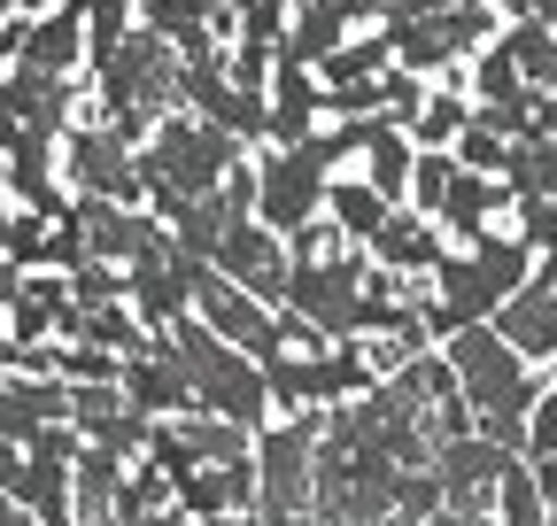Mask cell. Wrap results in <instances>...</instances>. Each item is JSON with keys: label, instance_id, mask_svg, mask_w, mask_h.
I'll use <instances>...</instances> for the list:
<instances>
[{"label": "cell", "instance_id": "21", "mask_svg": "<svg viewBox=\"0 0 557 526\" xmlns=\"http://www.w3.org/2000/svg\"><path fill=\"white\" fill-rule=\"evenodd\" d=\"M116 488H124V456L78 441V456H70V511H86L94 526H109L116 518Z\"/></svg>", "mask_w": 557, "mask_h": 526}, {"label": "cell", "instance_id": "9", "mask_svg": "<svg viewBox=\"0 0 557 526\" xmlns=\"http://www.w3.org/2000/svg\"><path fill=\"white\" fill-rule=\"evenodd\" d=\"M178 109L186 116H201V124H218V132H233V140H263V124H271V109H263V93H248L233 71H225V47L218 54H194V62H178Z\"/></svg>", "mask_w": 557, "mask_h": 526}, {"label": "cell", "instance_id": "24", "mask_svg": "<svg viewBox=\"0 0 557 526\" xmlns=\"http://www.w3.org/2000/svg\"><path fill=\"white\" fill-rule=\"evenodd\" d=\"M387 210H395V202H380L364 178H341V171L325 178V225H333L341 240H357V248H364V240L387 225Z\"/></svg>", "mask_w": 557, "mask_h": 526}, {"label": "cell", "instance_id": "37", "mask_svg": "<svg viewBox=\"0 0 557 526\" xmlns=\"http://www.w3.org/2000/svg\"><path fill=\"white\" fill-rule=\"evenodd\" d=\"M201 526H263L256 511H218V518H201Z\"/></svg>", "mask_w": 557, "mask_h": 526}, {"label": "cell", "instance_id": "15", "mask_svg": "<svg viewBox=\"0 0 557 526\" xmlns=\"http://www.w3.org/2000/svg\"><path fill=\"white\" fill-rule=\"evenodd\" d=\"M124 310L148 325V334H171L178 317H194V272H186V255L124 263Z\"/></svg>", "mask_w": 557, "mask_h": 526}, {"label": "cell", "instance_id": "14", "mask_svg": "<svg viewBox=\"0 0 557 526\" xmlns=\"http://www.w3.org/2000/svg\"><path fill=\"white\" fill-rule=\"evenodd\" d=\"M496 334L527 356V364H549L557 356V263L549 255H534V279L511 295V302H496Z\"/></svg>", "mask_w": 557, "mask_h": 526}, {"label": "cell", "instance_id": "2", "mask_svg": "<svg viewBox=\"0 0 557 526\" xmlns=\"http://www.w3.org/2000/svg\"><path fill=\"white\" fill-rule=\"evenodd\" d=\"M94 93H101V116H109V132L124 148H139L156 132V116H171L178 109V54L156 39V32H124L101 62H94Z\"/></svg>", "mask_w": 557, "mask_h": 526}, {"label": "cell", "instance_id": "22", "mask_svg": "<svg viewBox=\"0 0 557 526\" xmlns=\"http://www.w3.org/2000/svg\"><path fill=\"white\" fill-rule=\"evenodd\" d=\"M410 163H418L410 132L387 124V116H372V132H364V186L380 193V202H403V193H410Z\"/></svg>", "mask_w": 557, "mask_h": 526}, {"label": "cell", "instance_id": "1", "mask_svg": "<svg viewBox=\"0 0 557 526\" xmlns=\"http://www.w3.org/2000/svg\"><path fill=\"white\" fill-rule=\"evenodd\" d=\"M527 279H534V248L519 233H480L465 255L434 263V295L418 302V334L442 349L449 334H465V325H487L496 302H511Z\"/></svg>", "mask_w": 557, "mask_h": 526}, {"label": "cell", "instance_id": "26", "mask_svg": "<svg viewBox=\"0 0 557 526\" xmlns=\"http://www.w3.org/2000/svg\"><path fill=\"white\" fill-rule=\"evenodd\" d=\"M465 116H472V93H457V86H434L426 101H418V116H410L403 132H410V148H449L457 132H465Z\"/></svg>", "mask_w": 557, "mask_h": 526}, {"label": "cell", "instance_id": "3", "mask_svg": "<svg viewBox=\"0 0 557 526\" xmlns=\"http://www.w3.org/2000/svg\"><path fill=\"white\" fill-rule=\"evenodd\" d=\"M132 163H139V193H148V202H171V193H209L233 163H248V140L171 109V116H156L148 140L132 148Z\"/></svg>", "mask_w": 557, "mask_h": 526}, {"label": "cell", "instance_id": "5", "mask_svg": "<svg viewBox=\"0 0 557 526\" xmlns=\"http://www.w3.org/2000/svg\"><path fill=\"white\" fill-rule=\"evenodd\" d=\"M171 341H178V356H186V372H194V403L201 411H218V418H233V426H271V387H263V364L256 356H240L233 341H218L201 317H178L171 325Z\"/></svg>", "mask_w": 557, "mask_h": 526}, {"label": "cell", "instance_id": "39", "mask_svg": "<svg viewBox=\"0 0 557 526\" xmlns=\"http://www.w3.org/2000/svg\"><path fill=\"white\" fill-rule=\"evenodd\" d=\"M549 387H557V356H549Z\"/></svg>", "mask_w": 557, "mask_h": 526}, {"label": "cell", "instance_id": "11", "mask_svg": "<svg viewBox=\"0 0 557 526\" xmlns=\"http://www.w3.org/2000/svg\"><path fill=\"white\" fill-rule=\"evenodd\" d=\"M62 186L70 193H94V202H116V210H148V193H139V163H132V148L116 140L109 124L62 132Z\"/></svg>", "mask_w": 557, "mask_h": 526}, {"label": "cell", "instance_id": "29", "mask_svg": "<svg viewBox=\"0 0 557 526\" xmlns=\"http://www.w3.org/2000/svg\"><path fill=\"white\" fill-rule=\"evenodd\" d=\"M449 155H457V171H480V178H504V155H511V140H504V132H487L480 116H465V132L449 140Z\"/></svg>", "mask_w": 557, "mask_h": 526}, {"label": "cell", "instance_id": "28", "mask_svg": "<svg viewBox=\"0 0 557 526\" xmlns=\"http://www.w3.org/2000/svg\"><path fill=\"white\" fill-rule=\"evenodd\" d=\"M449 178H457V155L449 148H418V163H410V193H403V210H442V193H449Z\"/></svg>", "mask_w": 557, "mask_h": 526}, {"label": "cell", "instance_id": "41", "mask_svg": "<svg viewBox=\"0 0 557 526\" xmlns=\"http://www.w3.org/2000/svg\"><path fill=\"white\" fill-rule=\"evenodd\" d=\"M0 16H9V9H0Z\"/></svg>", "mask_w": 557, "mask_h": 526}, {"label": "cell", "instance_id": "40", "mask_svg": "<svg viewBox=\"0 0 557 526\" xmlns=\"http://www.w3.org/2000/svg\"><path fill=\"white\" fill-rule=\"evenodd\" d=\"M472 526H496V518H472Z\"/></svg>", "mask_w": 557, "mask_h": 526}, {"label": "cell", "instance_id": "27", "mask_svg": "<svg viewBox=\"0 0 557 526\" xmlns=\"http://www.w3.org/2000/svg\"><path fill=\"white\" fill-rule=\"evenodd\" d=\"M487 518H496V526H549V511H542V488H534V465H527V456H511V465H504Z\"/></svg>", "mask_w": 557, "mask_h": 526}, {"label": "cell", "instance_id": "23", "mask_svg": "<svg viewBox=\"0 0 557 526\" xmlns=\"http://www.w3.org/2000/svg\"><path fill=\"white\" fill-rule=\"evenodd\" d=\"M341 39H348V24H341L333 9H318V0H295L287 32H278V62H287V71H318V62H325Z\"/></svg>", "mask_w": 557, "mask_h": 526}, {"label": "cell", "instance_id": "16", "mask_svg": "<svg viewBox=\"0 0 557 526\" xmlns=\"http://www.w3.org/2000/svg\"><path fill=\"white\" fill-rule=\"evenodd\" d=\"M9 71H39V78H78L86 71V9L78 0H62V9L24 24V54Z\"/></svg>", "mask_w": 557, "mask_h": 526}, {"label": "cell", "instance_id": "17", "mask_svg": "<svg viewBox=\"0 0 557 526\" xmlns=\"http://www.w3.org/2000/svg\"><path fill=\"white\" fill-rule=\"evenodd\" d=\"M263 109H271L263 148H302L310 132H318V116H325V86L310 71H287V62H278L271 86H263Z\"/></svg>", "mask_w": 557, "mask_h": 526}, {"label": "cell", "instance_id": "34", "mask_svg": "<svg viewBox=\"0 0 557 526\" xmlns=\"http://www.w3.org/2000/svg\"><path fill=\"white\" fill-rule=\"evenodd\" d=\"M449 9H472V0H387L380 24H410V16H449Z\"/></svg>", "mask_w": 557, "mask_h": 526}, {"label": "cell", "instance_id": "20", "mask_svg": "<svg viewBox=\"0 0 557 526\" xmlns=\"http://www.w3.org/2000/svg\"><path fill=\"white\" fill-rule=\"evenodd\" d=\"M504 210H511L504 178L457 171V178H449V193H442V210H434V225H442V240H480V233H496V217H504Z\"/></svg>", "mask_w": 557, "mask_h": 526}, {"label": "cell", "instance_id": "10", "mask_svg": "<svg viewBox=\"0 0 557 526\" xmlns=\"http://www.w3.org/2000/svg\"><path fill=\"white\" fill-rule=\"evenodd\" d=\"M504 465H511V449L504 441H487L480 426H465V434H449V441H434V480H442V511L449 518H487V503H496V480H504Z\"/></svg>", "mask_w": 557, "mask_h": 526}, {"label": "cell", "instance_id": "12", "mask_svg": "<svg viewBox=\"0 0 557 526\" xmlns=\"http://www.w3.org/2000/svg\"><path fill=\"white\" fill-rule=\"evenodd\" d=\"M116 387H124V403H132L139 418H186V411H201V403H194V372H186V356H178L171 334H148V341H139V349L124 356Z\"/></svg>", "mask_w": 557, "mask_h": 526}, {"label": "cell", "instance_id": "35", "mask_svg": "<svg viewBox=\"0 0 557 526\" xmlns=\"http://www.w3.org/2000/svg\"><path fill=\"white\" fill-rule=\"evenodd\" d=\"M534 488H542V511H549V526H557V456H542V465H534Z\"/></svg>", "mask_w": 557, "mask_h": 526}, {"label": "cell", "instance_id": "32", "mask_svg": "<svg viewBox=\"0 0 557 526\" xmlns=\"http://www.w3.org/2000/svg\"><path fill=\"white\" fill-rule=\"evenodd\" d=\"M519 456H527V465L557 456V387H542V394H534V411H527V434H519Z\"/></svg>", "mask_w": 557, "mask_h": 526}, {"label": "cell", "instance_id": "38", "mask_svg": "<svg viewBox=\"0 0 557 526\" xmlns=\"http://www.w3.org/2000/svg\"><path fill=\"white\" fill-rule=\"evenodd\" d=\"M0 217H9V171H0Z\"/></svg>", "mask_w": 557, "mask_h": 526}, {"label": "cell", "instance_id": "6", "mask_svg": "<svg viewBox=\"0 0 557 526\" xmlns=\"http://www.w3.org/2000/svg\"><path fill=\"white\" fill-rule=\"evenodd\" d=\"M325 163L310 148H263L256 155V225H271L278 240H295L302 225L325 217Z\"/></svg>", "mask_w": 557, "mask_h": 526}, {"label": "cell", "instance_id": "33", "mask_svg": "<svg viewBox=\"0 0 557 526\" xmlns=\"http://www.w3.org/2000/svg\"><path fill=\"white\" fill-rule=\"evenodd\" d=\"M511 210H519V240L557 263V202H511Z\"/></svg>", "mask_w": 557, "mask_h": 526}, {"label": "cell", "instance_id": "19", "mask_svg": "<svg viewBox=\"0 0 557 526\" xmlns=\"http://www.w3.org/2000/svg\"><path fill=\"white\" fill-rule=\"evenodd\" d=\"M54 418H70V394H62V379H47V372H0V441H32L39 426H54Z\"/></svg>", "mask_w": 557, "mask_h": 526}, {"label": "cell", "instance_id": "30", "mask_svg": "<svg viewBox=\"0 0 557 526\" xmlns=\"http://www.w3.org/2000/svg\"><path fill=\"white\" fill-rule=\"evenodd\" d=\"M426 93H434V78H410V71H395V62H387V71H380V93H372V116H387V124H410Z\"/></svg>", "mask_w": 557, "mask_h": 526}, {"label": "cell", "instance_id": "4", "mask_svg": "<svg viewBox=\"0 0 557 526\" xmlns=\"http://www.w3.org/2000/svg\"><path fill=\"white\" fill-rule=\"evenodd\" d=\"M318 434L325 411H287L256 426V518L263 526H318Z\"/></svg>", "mask_w": 557, "mask_h": 526}, {"label": "cell", "instance_id": "36", "mask_svg": "<svg viewBox=\"0 0 557 526\" xmlns=\"http://www.w3.org/2000/svg\"><path fill=\"white\" fill-rule=\"evenodd\" d=\"M0 526H39V518H32L24 503H9V496H0Z\"/></svg>", "mask_w": 557, "mask_h": 526}, {"label": "cell", "instance_id": "7", "mask_svg": "<svg viewBox=\"0 0 557 526\" xmlns=\"http://www.w3.org/2000/svg\"><path fill=\"white\" fill-rule=\"evenodd\" d=\"M387 47H395V71L410 78H434L449 71V62L480 54L487 39H496V16H487V0H472V9H449V16H410V24H380Z\"/></svg>", "mask_w": 557, "mask_h": 526}, {"label": "cell", "instance_id": "25", "mask_svg": "<svg viewBox=\"0 0 557 526\" xmlns=\"http://www.w3.org/2000/svg\"><path fill=\"white\" fill-rule=\"evenodd\" d=\"M496 39H504V54L519 62V78H527L534 93H557V32H549V24H534V16H511Z\"/></svg>", "mask_w": 557, "mask_h": 526}, {"label": "cell", "instance_id": "42", "mask_svg": "<svg viewBox=\"0 0 557 526\" xmlns=\"http://www.w3.org/2000/svg\"><path fill=\"white\" fill-rule=\"evenodd\" d=\"M186 526H194V518H186Z\"/></svg>", "mask_w": 557, "mask_h": 526}, {"label": "cell", "instance_id": "13", "mask_svg": "<svg viewBox=\"0 0 557 526\" xmlns=\"http://www.w3.org/2000/svg\"><path fill=\"white\" fill-rule=\"evenodd\" d=\"M287 240H278L271 225H256V217H240L225 240H218V255H209V272H218V279H233L240 295H256V302H287Z\"/></svg>", "mask_w": 557, "mask_h": 526}, {"label": "cell", "instance_id": "18", "mask_svg": "<svg viewBox=\"0 0 557 526\" xmlns=\"http://www.w3.org/2000/svg\"><path fill=\"white\" fill-rule=\"evenodd\" d=\"M364 255L380 263V272H434V263L449 255V240H442V225L426 217V210H387V225L364 240Z\"/></svg>", "mask_w": 557, "mask_h": 526}, {"label": "cell", "instance_id": "31", "mask_svg": "<svg viewBox=\"0 0 557 526\" xmlns=\"http://www.w3.org/2000/svg\"><path fill=\"white\" fill-rule=\"evenodd\" d=\"M70 302H78V310H101V302H124V272H116V263H70Z\"/></svg>", "mask_w": 557, "mask_h": 526}, {"label": "cell", "instance_id": "8", "mask_svg": "<svg viewBox=\"0 0 557 526\" xmlns=\"http://www.w3.org/2000/svg\"><path fill=\"white\" fill-rule=\"evenodd\" d=\"M186 272H194V317H201L218 341H233V349L256 356V364H271L278 349H287V334H278V310H271V302L240 295L233 279L209 272V263H186Z\"/></svg>", "mask_w": 557, "mask_h": 526}]
</instances>
